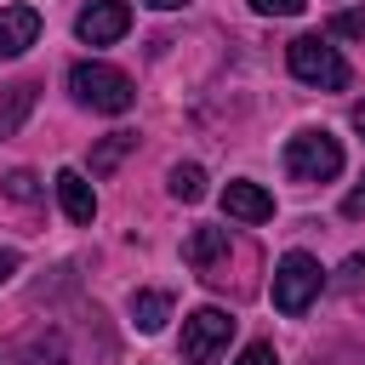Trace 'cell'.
Segmentation results:
<instances>
[{"label":"cell","mask_w":365,"mask_h":365,"mask_svg":"<svg viewBox=\"0 0 365 365\" xmlns=\"http://www.w3.org/2000/svg\"><path fill=\"white\" fill-rule=\"evenodd\" d=\"M57 205H63L68 222H91V217H97V194H91V182H86L74 165L57 171Z\"/></svg>","instance_id":"cell-9"},{"label":"cell","mask_w":365,"mask_h":365,"mask_svg":"<svg viewBox=\"0 0 365 365\" xmlns=\"http://www.w3.org/2000/svg\"><path fill=\"white\" fill-rule=\"evenodd\" d=\"M217 257H228V228H194L188 245H182V262L188 268H211Z\"/></svg>","instance_id":"cell-10"},{"label":"cell","mask_w":365,"mask_h":365,"mask_svg":"<svg viewBox=\"0 0 365 365\" xmlns=\"http://www.w3.org/2000/svg\"><path fill=\"white\" fill-rule=\"evenodd\" d=\"M11 274H17V251H0V285H6Z\"/></svg>","instance_id":"cell-20"},{"label":"cell","mask_w":365,"mask_h":365,"mask_svg":"<svg viewBox=\"0 0 365 365\" xmlns=\"http://www.w3.org/2000/svg\"><path fill=\"white\" fill-rule=\"evenodd\" d=\"M148 6H154V11H182L188 0H148Z\"/></svg>","instance_id":"cell-22"},{"label":"cell","mask_w":365,"mask_h":365,"mask_svg":"<svg viewBox=\"0 0 365 365\" xmlns=\"http://www.w3.org/2000/svg\"><path fill=\"white\" fill-rule=\"evenodd\" d=\"M171 194L188 200V205L205 200V171H200V165H171Z\"/></svg>","instance_id":"cell-12"},{"label":"cell","mask_w":365,"mask_h":365,"mask_svg":"<svg viewBox=\"0 0 365 365\" xmlns=\"http://www.w3.org/2000/svg\"><path fill=\"white\" fill-rule=\"evenodd\" d=\"M308 0H251V11H262V17H297Z\"/></svg>","instance_id":"cell-18"},{"label":"cell","mask_w":365,"mask_h":365,"mask_svg":"<svg viewBox=\"0 0 365 365\" xmlns=\"http://www.w3.org/2000/svg\"><path fill=\"white\" fill-rule=\"evenodd\" d=\"M125 29H131V6H125V0H91V6L74 17V34H80L86 46H114Z\"/></svg>","instance_id":"cell-6"},{"label":"cell","mask_w":365,"mask_h":365,"mask_svg":"<svg viewBox=\"0 0 365 365\" xmlns=\"http://www.w3.org/2000/svg\"><path fill=\"white\" fill-rule=\"evenodd\" d=\"M331 34H342V40H365V6L336 11V17H331Z\"/></svg>","instance_id":"cell-16"},{"label":"cell","mask_w":365,"mask_h":365,"mask_svg":"<svg viewBox=\"0 0 365 365\" xmlns=\"http://www.w3.org/2000/svg\"><path fill=\"white\" fill-rule=\"evenodd\" d=\"M285 63H291V74H297L302 86H319V91H342V86H348L342 51L325 46L319 34H297V40L285 46Z\"/></svg>","instance_id":"cell-2"},{"label":"cell","mask_w":365,"mask_h":365,"mask_svg":"<svg viewBox=\"0 0 365 365\" xmlns=\"http://www.w3.org/2000/svg\"><path fill=\"white\" fill-rule=\"evenodd\" d=\"M325 285V268L308 257V251H285L279 268H274V308L279 314H302Z\"/></svg>","instance_id":"cell-4"},{"label":"cell","mask_w":365,"mask_h":365,"mask_svg":"<svg viewBox=\"0 0 365 365\" xmlns=\"http://www.w3.org/2000/svg\"><path fill=\"white\" fill-rule=\"evenodd\" d=\"M131 319H137V331H160L165 319H171V297L165 291H131Z\"/></svg>","instance_id":"cell-11"},{"label":"cell","mask_w":365,"mask_h":365,"mask_svg":"<svg viewBox=\"0 0 365 365\" xmlns=\"http://www.w3.org/2000/svg\"><path fill=\"white\" fill-rule=\"evenodd\" d=\"M29 103H34V86L23 80V86H11V97H6V108H0V137L6 131H17V120L29 114Z\"/></svg>","instance_id":"cell-13"},{"label":"cell","mask_w":365,"mask_h":365,"mask_svg":"<svg viewBox=\"0 0 365 365\" xmlns=\"http://www.w3.org/2000/svg\"><path fill=\"white\" fill-rule=\"evenodd\" d=\"M342 211H348V217H365V177H359V188L342 200Z\"/></svg>","instance_id":"cell-19"},{"label":"cell","mask_w":365,"mask_h":365,"mask_svg":"<svg viewBox=\"0 0 365 365\" xmlns=\"http://www.w3.org/2000/svg\"><path fill=\"white\" fill-rule=\"evenodd\" d=\"M6 194H11L17 205H34V200H40V177H34V171H11V177H6Z\"/></svg>","instance_id":"cell-15"},{"label":"cell","mask_w":365,"mask_h":365,"mask_svg":"<svg viewBox=\"0 0 365 365\" xmlns=\"http://www.w3.org/2000/svg\"><path fill=\"white\" fill-rule=\"evenodd\" d=\"M228 336H234V314L205 302V308H194L182 319V359L188 365H217L222 348H228Z\"/></svg>","instance_id":"cell-5"},{"label":"cell","mask_w":365,"mask_h":365,"mask_svg":"<svg viewBox=\"0 0 365 365\" xmlns=\"http://www.w3.org/2000/svg\"><path fill=\"white\" fill-rule=\"evenodd\" d=\"M234 365H279V354H274V342H245Z\"/></svg>","instance_id":"cell-17"},{"label":"cell","mask_w":365,"mask_h":365,"mask_svg":"<svg viewBox=\"0 0 365 365\" xmlns=\"http://www.w3.org/2000/svg\"><path fill=\"white\" fill-rule=\"evenodd\" d=\"M348 120H354V131H359V137H365V97H359V103H354V114H348Z\"/></svg>","instance_id":"cell-21"},{"label":"cell","mask_w":365,"mask_h":365,"mask_svg":"<svg viewBox=\"0 0 365 365\" xmlns=\"http://www.w3.org/2000/svg\"><path fill=\"white\" fill-rule=\"evenodd\" d=\"M285 171H291L297 182H331V177L342 171V143H336L331 131L308 125V131H297V137L285 143Z\"/></svg>","instance_id":"cell-3"},{"label":"cell","mask_w":365,"mask_h":365,"mask_svg":"<svg viewBox=\"0 0 365 365\" xmlns=\"http://www.w3.org/2000/svg\"><path fill=\"white\" fill-rule=\"evenodd\" d=\"M131 143H137L131 131H114V137H108V143H103V148L91 154V171H108V165H114V160H120V154H125Z\"/></svg>","instance_id":"cell-14"},{"label":"cell","mask_w":365,"mask_h":365,"mask_svg":"<svg viewBox=\"0 0 365 365\" xmlns=\"http://www.w3.org/2000/svg\"><path fill=\"white\" fill-rule=\"evenodd\" d=\"M222 211H228V217H240V222H268V217H274V194H268L262 182L234 177V182L222 188Z\"/></svg>","instance_id":"cell-8"},{"label":"cell","mask_w":365,"mask_h":365,"mask_svg":"<svg viewBox=\"0 0 365 365\" xmlns=\"http://www.w3.org/2000/svg\"><path fill=\"white\" fill-rule=\"evenodd\" d=\"M68 91H74V103H86L97 114H125L137 103V86L114 63H74L68 68Z\"/></svg>","instance_id":"cell-1"},{"label":"cell","mask_w":365,"mask_h":365,"mask_svg":"<svg viewBox=\"0 0 365 365\" xmlns=\"http://www.w3.org/2000/svg\"><path fill=\"white\" fill-rule=\"evenodd\" d=\"M34 40H40V11L34 6H0V63L23 57Z\"/></svg>","instance_id":"cell-7"}]
</instances>
